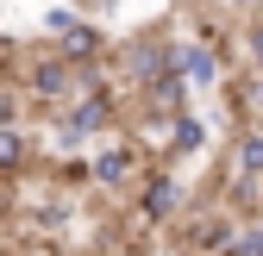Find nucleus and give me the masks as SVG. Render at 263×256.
<instances>
[{
    "label": "nucleus",
    "instance_id": "nucleus-12",
    "mask_svg": "<svg viewBox=\"0 0 263 256\" xmlns=\"http://www.w3.org/2000/svg\"><path fill=\"white\" fill-rule=\"evenodd\" d=\"M245 62L263 75V25H251V31H245Z\"/></svg>",
    "mask_w": 263,
    "mask_h": 256
},
{
    "label": "nucleus",
    "instance_id": "nucleus-8",
    "mask_svg": "<svg viewBox=\"0 0 263 256\" xmlns=\"http://www.w3.org/2000/svg\"><path fill=\"white\" fill-rule=\"evenodd\" d=\"M50 44H57V56H63V62H76V69H88V62H101V56H107V31L94 25V19H76L69 31H57Z\"/></svg>",
    "mask_w": 263,
    "mask_h": 256
},
{
    "label": "nucleus",
    "instance_id": "nucleus-14",
    "mask_svg": "<svg viewBox=\"0 0 263 256\" xmlns=\"http://www.w3.org/2000/svg\"><path fill=\"white\" fill-rule=\"evenodd\" d=\"M238 256H263V231H245L238 225Z\"/></svg>",
    "mask_w": 263,
    "mask_h": 256
},
{
    "label": "nucleus",
    "instance_id": "nucleus-10",
    "mask_svg": "<svg viewBox=\"0 0 263 256\" xmlns=\"http://www.w3.org/2000/svg\"><path fill=\"white\" fill-rule=\"evenodd\" d=\"M207 150V125L194 113H176L170 119V156H201Z\"/></svg>",
    "mask_w": 263,
    "mask_h": 256
},
{
    "label": "nucleus",
    "instance_id": "nucleus-11",
    "mask_svg": "<svg viewBox=\"0 0 263 256\" xmlns=\"http://www.w3.org/2000/svg\"><path fill=\"white\" fill-rule=\"evenodd\" d=\"M25 113V100H19V88H7V81H0V125H13Z\"/></svg>",
    "mask_w": 263,
    "mask_h": 256
},
{
    "label": "nucleus",
    "instance_id": "nucleus-4",
    "mask_svg": "<svg viewBox=\"0 0 263 256\" xmlns=\"http://www.w3.org/2000/svg\"><path fill=\"white\" fill-rule=\"evenodd\" d=\"M238 181H263V125H238L226 138V156H219V187H238Z\"/></svg>",
    "mask_w": 263,
    "mask_h": 256
},
{
    "label": "nucleus",
    "instance_id": "nucleus-18",
    "mask_svg": "<svg viewBox=\"0 0 263 256\" xmlns=\"http://www.w3.org/2000/svg\"><path fill=\"white\" fill-rule=\"evenodd\" d=\"M31 256H50V250H31Z\"/></svg>",
    "mask_w": 263,
    "mask_h": 256
},
{
    "label": "nucleus",
    "instance_id": "nucleus-17",
    "mask_svg": "<svg viewBox=\"0 0 263 256\" xmlns=\"http://www.w3.org/2000/svg\"><path fill=\"white\" fill-rule=\"evenodd\" d=\"M0 187H7V169H0Z\"/></svg>",
    "mask_w": 263,
    "mask_h": 256
},
{
    "label": "nucleus",
    "instance_id": "nucleus-3",
    "mask_svg": "<svg viewBox=\"0 0 263 256\" xmlns=\"http://www.w3.org/2000/svg\"><path fill=\"white\" fill-rule=\"evenodd\" d=\"M188 256H238V219L232 212H194L182 225V244Z\"/></svg>",
    "mask_w": 263,
    "mask_h": 256
},
{
    "label": "nucleus",
    "instance_id": "nucleus-9",
    "mask_svg": "<svg viewBox=\"0 0 263 256\" xmlns=\"http://www.w3.org/2000/svg\"><path fill=\"white\" fill-rule=\"evenodd\" d=\"M31 150H38V144H31V132H25L19 119L0 125V169H7V175H19V169L31 163Z\"/></svg>",
    "mask_w": 263,
    "mask_h": 256
},
{
    "label": "nucleus",
    "instance_id": "nucleus-5",
    "mask_svg": "<svg viewBox=\"0 0 263 256\" xmlns=\"http://www.w3.org/2000/svg\"><path fill=\"white\" fill-rule=\"evenodd\" d=\"M138 175H144V156H138V144H107V150H94V163H88V181L94 187H138Z\"/></svg>",
    "mask_w": 263,
    "mask_h": 256
},
{
    "label": "nucleus",
    "instance_id": "nucleus-16",
    "mask_svg": "<svg viewBox=\"0 0 263 256\" xmlns=\"http://www.w3.org/2000/svg\"><path fill=\"white\" fill-rule=\"evenodd\" d=\"M163 256H188V250H163Z\"/></svg>",
    "mask_w": 263,
    "mask_h": 256
},
{
    "label": "nucleus",
    "instance_id": "nucleus-13",
    "mask_svg": "<svg viewBox=\"0 0 263 256\" xmlns=\"http://www.w3.org/2000/svg\"><path fill=\"white\" fill-rule=\"evenodd\" d=\"M76 19H82V13H69V7H50V13H44V31H50V38H57V31H69Z\"/></svg>",
    "mask_w": 263,
    "mask_h": 256
},
{
    "label": "nucleus",
    "instance_id": "nucleus-15",
    "mask_svg": "<svg viewBox=\"0 0 263 256\" xmlns=\"http://www.w3.org/2000/svg\"><path fill=\"white\" fill-rule=\"evenodd\" d=\"M232 7H257V0H232Z\"/></svg>",
    "mask_w": 263,
    "mask_h": 256
},
{
    "label": "nucleus",
    "instance_id": "nucleus-1",
    "mask_svg": "<svg viewBox=\"0 0 263 256\" xmlns=\"http://www.w3.org/2000/svg\"><path fill=\"white\" fill-rule=\"evenodd\" d=\"M19 88H25V100H38V106H63L82 81H76V62H63L57 44H50V50H38V56H25Z\"/></svg>",
    "mask_w": 263,
    "mask_h": 256
},
{
    "label": "nucleus",
    "instance_id": "nucleus-6",
    "mask_svg": "<svg viewBox=\"0 0 263 256\" xmlns=\"http://www.w3.org/2000/svg\"><path fill=\"white\" fill-rule=\"evenodd\" d=\"M157 69H170V44L157 38V31H138V38H125L119 44V81H151Z\"/></svg>",
    "mask_w": 263,
    "mask_h": 256
},
{
    "label": "nucleus",
    "instance_id": "nucleus-7",
    "mask_svg": "<svg viewBox=\"0 0 263 256\" xmlns=\"http://www.w3.org/2000/svg\"><path fill=\"white\" fill-rule=\"evenodd\" d=\"M170 69L188 81V88H219V56L207 50V38H188V44H170Z\"/></svg>",
    "mask_w": 263,
    "mask_h": 256
},
{
    "label": "nucleus",
    "instance_id": "nucleus-2",
    "mask_svg": "<svg viewBox=\"0 0 263 256\" xmlns=\"http://www.w3.org/2000/svg\"><path fill=\"white\" fill-rule=\"evenodd\" d=\"M182 206H188L182 175H170V169L138 175V225H170V219H182Z\"/></svg>",
    "mask_w": 263,
    "mask_h": 256
}]
</instances>
